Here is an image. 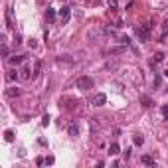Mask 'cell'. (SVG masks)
Returning a JSON list of instances; mask_svg holds the SVG:
<instances>
[{
    "label": "cell",
    "mask_w": 168,
    "mask_h": 168,
    "mask_svg": "<svg viewBox=\"0 0 168 168\" xmlns=\"http://www.w3.org/2000/svg\"><path fill=\"white\" fill-rule=\"evenodd\" d=\"M119 42L123 45H131V38L129 36H119Z\"/></svg>",
    "instance_id": "obj_22"
},
{
    "label": "cell",
    "mask_w": 168,
    "mask_h": 168,
    "mask_svg": "<svg viewBox=\"0 0 168 168\" xmlns=\"http://www.w3.org/2000/svg\"><path fill=\"white\" fill-rule=\"evenodd\" d=\"M18 77H20V75H18V71H16V69H10V71H8V75H6L8 81H14V79H18Z\"/></svg>",
    "instance_id": "obj_17"
},
{
    "label": "cell",
    "mask_w": 168,
    "mask_h": 168,
    "mask_svg": "<svg viewBox=\"0 0 168 168\" xmlns=\"http://www.w3.org/2000/svg\"><path fill=\"white\" fill-rule=\"evenodd\" d=\"M166 34H168V20H164V24H162V40L166 38Z\"/></svg>",
    "instance_id": "obj_23"
},
{
    "label": "cell",
    "mask_w": 168,
    "mask_h": 168,
    "mask_svg": "<svg viewBox=\"0 0 168 168\" xmlns=\"http://www.w3.org/2000/svg\"><path fill=\"white\" fill-rule=\"evenodd\" d=\"M93 87H95V79L89 77V75H83V77L77 79V89L87 91V89H93Z\"/></svg>",
    "instance_id": "obj_1"
},
{
    "label": "cell",
    "mask_w": 168,
    "mask_h": 168,
    "mask_svg": "<svg viewBox=\"0 0 168 168\" xmlns=\"http://www.w3.org/2000/svg\"><path fill=\"white\" fill-rule=\"evenodd\" d=\"M101 0H87V4H99Z\"/></svg>",
    "instance_id": "obj_32"
},
{
    "label": "cell",
    "mask_w": 168,
    "mask_h": 168,
    "mask_svg": "<svg viewBox=\"0 0 168 168\" xmlns=\"http://www.w3.org/2000/svg\"><path fill=\"white\" fill-rule=\"evenodd\" d=\"M119 152H121V146L117 145V143H111V145H109V154H111V156H117Z\"/></svg>",
    "instance_id": "obj_11"
},
{
    "label": "cell",
    "mask_w": 168,
    "mask_h": 168,
    "mask_svg": "<svg viewBox=\"0 0 168 168\" xmlns=\"http://www.w3.org/2000/svg\"><path fill=\"white\" fill-rule=\"evenodd\" d=\"M24 57L26 56H12V57H8V61H10L12 65H20V63L24 61Z\"/></svg>",
    "instance_id": "obj_13"
},
{
    "label": "cell",
    "mask_w": 168,
    "mask_h": 168,
    "mask_svg": "<svg viewBox=\"0 0 168 168\" xmlns=\"http://www.w3.org/2000/svg\"><path fill=\"white\" fill-rule=\"evenodd\" d=\"M133 143H134L136 146H143V143H145V138H143L140 134H134V136H133Z\"/></svg>",
    "instance_id": "obj_20"
},
{
    "label": "cell",
    "mask_w": 168,
    "mask_h": 168,
    "mask_svg": "<svg viewBox=\"0 0 168 168\" xmlns=\"http://www.w3.org/2000/svg\"><path fill=\"white\" fill-rule=\"evenodd\" d=\"M4 138H6L8 143H12V140H14V131H10V129H8V131H4Z\"/></svg>",
    "instance_id": "obj_21"
},
{
    "label": "cell",
    "mask_w": 168,
    "mask_h": 168,
    "mask_svg": "<svg viewBox=\"0 0 168 168\" xmlns=\"http://www.w3.org/2000/svg\"><path fill=\"white\" fill-rule=\"evenodd\" d=\"M57 61H59V63H73V59H71V56H59L57 57Z\"/></svg>",
    "instance_id": "obj_16"
},
{
    "label": "cell",
    "mask_w": 168,
    "mask_h": 168,
    "mask_svg": "<svg viewBox=\"0 0 168 168\" xmlns=\"http://www.w3.org/2000/svg\"><path fill=\"white\" fill-rule=\"evenodd\" d=\"M164 75H166V77H168V69H166V71H164Z\"/></svg>",
    "instance_id": "obj_33"
},
{
    "label": "cell",
    "mask_w": 168,
    "mask_h": 168,
    "mask_svg": "<svg viewBox=\"0 0 168 168\" xmlns=\"http://www.w3.org/2000/svg\"><path fill=\"white\" fill-rule=\"evenodd\" d=\"M14 44H16V45L22 44V36H20V34H16V36H14Z\"/></svg>",
    "instance_id": "obj_27"
},
{
    "label": "cell",
    "mask_w": 168,
    "mask_h": 168,
    "mask_svg": "<svg viewBox=\"0 0 168 168\" xmlns=\"http://www.w3.org/2000/svg\"><path fill=\"white\" fill-rule=\"evenodd\" d=\"M28 45H30V48H32V50H34V48H36V45H38V44H36V40H30V42H28Z\"/></svg>",
    "instance_id": "obj_30"
},
{
    "label": "cell",
    "mask_w": 168,
    "mask_h": 168,
    "mask_svg": "<svg viewBox=\"0 0 168 168\" xmlns=\"http://www.w3.org/2000/svg\"><path fill=\"white\" fill-rule=\"evenodd\" d=\"M30 77H34V73H30V65L24 63V67L20 69V79H22V81H28Z\"/></svg>",
    "instance_id": "obj_7"
},
{
    "label": "cell",
    "mask_w": 168,
    "mask_h": 168,
    "mask_svg": "<svg viewBox=\"0 0 168 168\" xmlns=\"http://www.w3.org/2000/svg\"><path fill=\"white\" fill-rule=\"evenodd\" d=\"M140 103H143L145 107H152V105H154V103H152V99H150V97H146V95H143V97H140Z\"/></svg>",
    "instance_id": "obj_18"
},
{
    "label": "cell",
    "mask_w": 168,
    "mask_h": 168,
    "mask_svg": "<svg viewBox=\"0 0 168 168\" xmlns=\"http://www.w3.org/2000/svg\"><path fill=\"white\" fill-rule=\"evenodd\" d=\"M134 34H136V38L140 40V42H148V38H150V28L148 26H134Z\"/></svg>",
    "instance_id": "obj_2"
},
{
    "label": "cell",
    "mask_w": 168,
    "mask_h": 168,
    "mask_svg": "<svg viewBox=\"0 0 168 168\" xmlns=\"http://www.w3.org/2000/svg\"><path fill=\"white\" fill-rule=\"evenodd\" d=\"M154 85H156V87H160V75H156V77H154Z\"/></svg>",
    "instance_id": "obj_29"
},
{
    "label": "cell",
    "mask_w": 168,
    "mask_h": 168,
    "mask_svg": "<svg viewBox=\"0 0 168 168\" xmlns=\"http://www.w3.org/2000/svg\"><path fill=\"white\" fill-rule=\"evenodd\" d=\"M131 152H133L131 148H127V150L123 152V158H125V160H129V158H131Z\"/></svg>",
    "instance_id": "obj_26"
},
{
    "label": "cell",
    "mask_w": 168,
    "mask_h": 168,
    "mask_svg": "<svg viewBox=\"0 0 168 168\" xmlns=\"http://www.w3.org/2000/svg\"><path fill=\"white\" fill-rule=\"evenodd\" d=\"M91 103H93L95 107H103V105L107 103V95H105V93H97V95L93 97V101H91Z\"/></svg>",
    "instance_id": "obj_5"
},
{
    "label": "cell",
    "mask_w": 168,
    "mask_h": 168,
    "mask_svg": "<svg viewBox=\"0 0 168 168\" xmlns=\"http://www.w3.org/2000/svg\"><path fill=\"white\" fill-rule=\"evenodd\" d=\"M57 14H59V20H61V24H67V22H69V16H71V10H69L67 6H61V8L57 10Z\"/></svg>",
    "instance_id": "obj_3"
},
{
    "label": "cell",
    "mask_w": 168,
    "mask_h": 168,
    "mask_svg": "<svg viewBox=\"0 0 168 168\" xmlns=\"http://www.w3.org/2000/svg\"><path fill=\"white\" fill-rule=\"evenodd\" d=\"M4 16H6V28L10 30V28H14V18H12V8H6V12H4Z\"/></svg>",
    "instance_id": "obj_9"
},
{
    "label": "cell",
    "mask_w": 168,
    "mask_h": 168,
    "mask_svg": "<svg viewBox=\"0 0 168 168\" xmlns=\"http://www.w3.org/2000/svg\"><path fill=\"white\" fill-rule=\"evenodd\" d=\"M140 162H143V164H146V166H154V158L150 156V154H143Z\"/></svg>",
    "instance_id": "obj_12"
},
{
    "label": "cell",
    "mask_w": 168,
    "mask_h": 168,
    "mask_svg": "<svg viewBox=\"0 0 168 168\" xmlns=\"http://www.w3.org/2000/svg\"><path fill=\"white\" fill-rule=\"evenodd\" d=\"M42 125H44V127L50 125V115H44V117H42Z\"/></svg>",
    "instance_id": "obj_24"
},
{
    "label": "cell",
    "mask_w": 168,
    "mask_h": 168,
    "mask_svg": "<svg viewBox=\"0 0 168 168\" xmlns=\"http://www.w3.org/2000/svg\"><path fill=\"white\" fill-rule=\"evenodd\" d=\"M45 20H48V24L56 22V10H54V8H48V10H45Z\"/></svg>",
    "instance_id": "obj_10"
},
{
    "label": "cell",
    "mask_w": 168,
    "mask_h": 168,
    "mask_svg": "<svg viewBox=\"0 0 168 168\" xmlns=\"http://www.w3.org/2000/svg\"><path fill=\"white\" fill-rule=\"evenodd\" d=\"M40 73H42V61L38 59V61L34 63V77H40Z\"/></svg>",
    "instance_id": "obj_14"
},
{
    "label": "cell",
    "mask_w": 168,
    "mask_h": 168,
    "mask_svg": "<svg viewBox=\"0 0 168 168\" xmlns=\"http://www.w3.org/2000/svg\"><path fill=\"white\" fill-rule=\"evenodd\" d=\"M162 113H164V117H168V103L164 105V107H162Z\"/></svg>",
    "instance_id": "obj_31"
},
{
    "label": "cell",
    "mask_w": 168,
    "mask_h": 168,
    "mask_svg": "<svg viewBox=\"0 0 168 168\" xmlns=\"http://www.w3.org/2000/svg\"><path fill=\"white\" fill-rule=\"evenodd\" d=\"M107 6H109L111 12H115L117 8H119V0H107Z\"/></svg>",
    "instance_id": "obj_15"
},
{
    "label": "cell",
    "mask_w": 168,
    "mask_h": 168,
    "mask_svg": "<svg viewBox=\"0 0 168 168\" xmlns=\"http://www.w3.org/2000/svg\"><path fill=\"white\" fill-rule=\"evenodd\" d=\"M54 162H56V158H54V156H45V164H48V166H52Z\"/></svg>",
    "instance_id": "obj_25"
},
{
    "label": "cell",
    "mask_w": 168,
    "mask_h": 168,
    "mask_svg": "<svg viewBox=\"0 0 168 168\" xmlns=\"http://www.w3.org/2000/svg\"><path fill=\"white\" fill-rule=\"evenodd\" d=\"M127 48H129V45H115V48H109V50H107V54H109V56H119V54H125V52H127Z\"/></svg>",
    "instance_id": "obj_6"
},
{
    "label": "cell",
    "mask_w": 168,
    "mask_h": 168,
    "mask_svg": "<svg viewBox=\"0 0 168 168\" xmlns=\"http://www.w3.org/2000/svg\"><path fill=\"white\" fill-rule=\"evenodd\" d=\"M4 95H6L8 99H14V97H20V95H22V89H20V87H8V89L4 91Z\"/></svg>",
    "instance_id": "obj_4"
},
{
    "label": "cell",
    "mask_w": 168,
    "mask_h": 168,
    "mask_svg": "<svg viewBox=\"0 0 168 168\" xmlns=\"http://www.w3.org/2000/svg\"><path fill=\"white\" fill-rule=\"evenodd\" d=\"M67 134L69 136H79V123H69V127H67Z\"/></svg>",
    "instance_id": "obj_8"
},
{
    "label": "cell",
    "mask_w": 168,
    "mask_h": 168,
    "mask_svg": "<svg viewBox=\"0 0 168 168\" xmlns=\"http://www.w3.org/2000/svg\"><path fill=\"white\" fill-rule=\"evenodd\" d=\"M2 57H8V48H6V44H2Z\"/></svg>",
    "instance_id": "obj_28"
},
{
    "label": "cell",
    "mask_w": 168,
    "mask_h": 168,
    "mask_svg": "<svg viewBox=\"0 0 168 168\" xmlns=\"http://www.w3.org/2000/svg\"><path fill=\"white\" fill-rule=\"evenodd\" d=\"M162 59H164V54H162V52H156L154 57H152V63H160Z\"/></svg>",
    "instance_id": "obj_19"
}]
</instances>
